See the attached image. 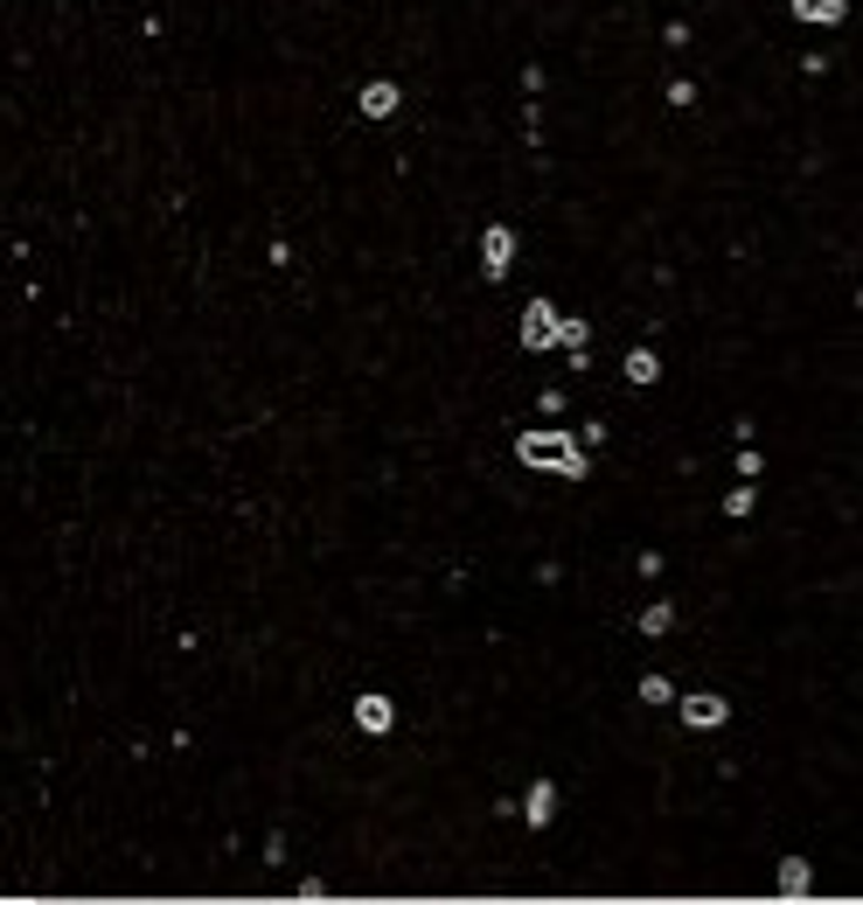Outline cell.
<instances>
[{
	"instance_id": "6da1fadb",
	"label": "cell",
	"mask_w": 863,
	"mask_h": 905,
	"mask_svg": "<svg viewBox=\"0 0 863 905\" xmlns=\"http://www.w3.org/2000/svg\"><path fill=\"white\" fill-rule=\"evenodd\" d=\"M515 460L522 467H551L564 481H585V453H579V439H564V432H522Z\"/></svg>"
},
{
	"instance_id": "7a4b0ae2",
	"label": "cell",
	"mask_w": 863,
	"mask_h": 905,
	"mask_svg": "<svg viewBox=\"0 0 863 905\" xmlns=\"http://www.w3.org/2000/svg\"><path fill=\"white\" fill-rule=\"evenodd\" d=\"M558 342V306L551 300H530L522 306V349H551Z\"/></svg>"
},
{
	"instance_id": "3957f363",
	"label": "cell",
	"mask_w": 863,
	"mask_h": 905,
	"mask_svg": "<svg viewBox=\"0 0 863 905\" xmlns=\"http://www.w3.org/2000/svg\"><path fill=\"white\" fill-rule=\"evenodd\" d=\"M481 258H488V272L502 279L509 258H515V230H509V223H488V230H481Z\"/></svg>"
},
{
	"instance_id": "277c9868",
	"label": "cell",
	"mask_w": 863,
	"mask_h": 905,
	"mask_svg": "<svg viewBox=\"0 0 863 905\" xmlns=\"http://www.w3.org/2000/svg\"><path fill=\"white\" fill-rule=\"evenodd\" d=\"M731 711H724V696H683V724H696V732H718Z\"/></svg>"
},
{
	"instance_id": "5b68a950",
	"label": "cell",
	"mask_w": 863,
	"mask_h": 905,
	"mask_svg": "<svg viewBox=\"0 0 863 905\" xmlns=\"http://www.w3.org/2000/svg\"><path fill=\"white\" fill-rule=\"evenodd\" d=\"M362 112H370V119H390V112H398V84H390V77L362 84Z\"/></svg>"
},
{
	"instance_id": "8992f818",
	"label": "cell",
	"mask_w": 863,
	"mask_h": 905,
	"mask_svg": "<svg viewBox=\"0 0 863 905\" xmlns=\"http://www.w3.org/2000/svg\"><path fill=\"white\" fill-rule=\"evenodd\" d=\"M355 724L362 732H390V696H355Z\"/></svg>"
},
{
	"instance_id": "52a82bcc",
	"label": "cell",
	"mask_w": 863,
	"mask_h": 905,
	"mask_svg": "<svg viewBox=\"0 0 863 905\" xmlns=\"http://www.w3.org/2000/svg\"><path fill=\"white\" fill-rule=\"evenodd\" d=\"M522 815H530L536 829H543V822L558 815V787H551V781H536V787H530V801H522Z\"/></svg>"
},
{
	"instance_id": "ba28073f",
	"label": "cell",
	"mask_w": 863,
	"mask_h": 905,
	"mask_svg": "<svg viewBox=\"0 0 863 905\" xmlns=\"http://www.w3.org/2000/svg\"><path fill=\"white\" fill-rule=\"evenodd\" d=\"M794 14H801V21H822V29H829V21H843V0H794Z\"/></svg>"
},
{
	"instance_id": "9c48e42d",
	"label": "cell",
	"mask_w": 863,
	"mask_h": 905,
	"mask_svg": "<svg viewBox=\"0 0 863 905\" xmlns=\"http://www.w3.org/2000/svg\"><path fill=\"white\" fill-rule=\"evenodd\" d=\"M626 376H634V383H655V376H662L655 349H634V355H626Z\"/></svg>"
},
{
	"instance_id": "30bf717a",
	"label": "cell",
	"mask_w": 863,
	"mask_h": 905,
	"mask_svg": "<svg viewBox=\"0 0 863 905\" xmlns=\"http://www.w3.org/2000/svg\"><path fill=\"white\" fill-rule=\"evenodd\" d=\"M585 334H592L585 321H558V342H564V349H585Z\"/></svg>"
},
{
	"instance_id": "8fae6325",
	"label": "cell",
	"mask_w": 863,
	"mask_h": 905,
	"mask_svg": "<svg viewBox=\"0 0 863 905\" xmlns=\"http://www.w3.org/2000/svg\"><path fill=\"white\" fill-rule=\"evenodd\" d=\"M780 885H787V898H801V885H807V864H801V857H794V864H787V871H780Z\"/></svg>"
},
{
	"instance_id": "7c38bea8",
	"label": "cell",
	"mask_w": 863,
	"mask_h": 905,
	"mask_svg": "<svg viewBox=\"0 0 863 905\" xmlns=\"http://www.w3.org/2000/svg\"><path fill=\"white\" fill-rule=\"evenodd\" d=\"M641 696H648V704H669V696H675V690H669L662 676H641Z\"/></svg>"
}]
</instances>
